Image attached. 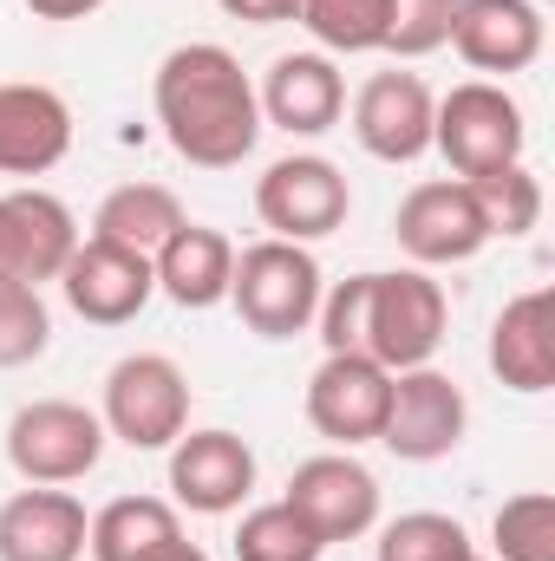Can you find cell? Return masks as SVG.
Instances as JSON below:
<instances>
[{
  "mask_svg": "<svg viewBox=\"0 0 555 561\" xmlns=\"http://www.w3.org/2000/svg\"><path fill=\"white\" fill-rule=\"evenodd\" d=\"M150 105H157V125H163L170 150L196 170H236L262 138L256 85H249L242 59L216 39H190V46L163 53Z\"/></svg>",
  "mask_w": 555,
  "mask_h": 561,
  "instance_id": "6da1fadb",
  "label": "cell"
},
{
  "mask_svg": "<svg viewBox=\"0 0 555 561\" xmlns=\"http://www.w3.org/2000/svg\"><path fill=\"white\" fill-rule=\"evenodd\" d=\"M451 327V300L424 268H393V275H366V327H360V353L380 359L386 373H412L431 366V353L444 346Z\"/></svg>",
  "mask_w": 555,
  "mask_h": 561,
  "instance_id": "7a4b0ae2",
  "label": "cell"
},
{
  "mask_svg": "<svg viewBox=\"0 0 555 561\" xmlns=\"http://www.w3.org/2000/svg\"><path fill=\"white\" fill-rule=\"evenodd\" d=\"M229 300L242 313L249 333L262 340H294L314 327L320 313V262L301 249V242H256L236 255V275H229Z\"/></svg>",
  "mask_w": 555,
  "mask_h": 561,
  "instance_id": "3957f363",
  "label": "cell"
},
{
  "mask_svg": "<svg viewBox=\"0 0 555 561\" xmlns=\"http://www.w3.org/2000/svg\"><path fill=\"white\" fill-rule=\"evenodd\" d=\"M523 105L490 85V79H464L438 99L431 112V150L457 170V176H484V170H503V163H523Z\"/></svg>",
  "mask_w": 555,
  "mask_h": 561,
  "instance_id": "277c9868",
  "label": "cell"
},
{
  "mask_svg": "<svg viewBox=\"0 0 555 561\" xmlns=\"http://www.w3.org/2000/svg\"><path fill=\"white\" fill-rule=\"evenodd\" d=\"M99 457H105V419L86 412L79 399H33L7 419V463L20 483L66 490L92 477Z\"/></svg>",
  "mask_w": 555,
  "mask_h": 561,
  "instance_id": "5b68a950",
  "label": "cell"
},
{
  "mask_svg": "<svg viewBox=\"0 0 555 561\" xmlns=\"http://www.w3.org/2000/svg\"><path fill=\"white\" fill-rule=\"evenodd\" d=\"M105 437L132 450H170L190 431V379L170 353H125L105 373Z\"/></svg>",
  "mask_w": 555,
  "mask_h": 561,
  "instance_id": "8992f818",
  "label": "cell"
},
{
  "mask_svg": "<svg viewBox=\"0 0 555 561\" xmlns=\"http://www.w3.org/2000/svg\"><path fill=\"white\" fill-rule=\"evenodd\" d=\"M347 209H353V190H347L340 163H327V157L294 150V157H275L256 176V216H262V229L275 242H301L307 249V242L333 236L347 222Z\"/></svg>",
  "mask_w": 555,
  "mask_h": 561,
  "instance_id": "52a82bcc",
  "label": "cell"
},
{
  "mask_svg": "<svg viewBox=\"0 0 555 561\" xmlns=\"http://www.w3.org/2000/svg\"><path fill=\"white\" fill-rule=\"evenodd\" d=\"M327 549L333 542H360L380 523V477L353 457V450H320L307 463H294L287 496H281Z\"/></svg>",
  "mask_w": 555,
  "mask_h": 561,
  "instance_id": "ba28073f",
  "label": "cell"
},
{
  "mask_svg": "<svg viewBox=\"0 0 555 561\" xmlns=\"http://www.w3.org/2000/svg\"><path fill=\"white\" fill-rule=\"evenodd\" d=\"M464 386L438 366H412V373H393V399H386V424H380V444L399 457V463H438L464 444Z\"/></svg>",
  "mask_w": 555,
  "mask_h": 561,
  "instance_id": "9c48e42d",
  "label": "cell"
},
{
  "mask_svg": "<svg viewBox=\"0 0 555 561\" xmlns=\"http://www.w3.org/2000/svg\"><path fill=\"white\" fill-rule=\"evenodd\" d=\"M393 236H399V249L412 255V268L471 262V255L490 242L484 209H477V196H471L464 176H431V183H418L412 196L399 203V216H393Z\"/></svg>",
  "mask_w": 555,
  "mask_h": 561,
  "instance_id": "30bf717a",
  "label": "cell"
},
{
  "mask_svg": "<svg viewBox=\"0 0 555 561\" xmlns=\"http://www.w3.org/2000/svg\"><path fill=\"white\" fill-rule=\"evenodd\" d=\"M386 399H393V373L366 353H327L307 379V424L353 450V444H373L380 424H386Z\"/></svg>",
  "mask_w": 555,
  "mask_h": 561,
  "instance_id": "8fae6325",
  "label": "cell"
},
{
  "mask_svg": "<svg viewBox=\"0 0 555 561\" xmlns=\"http://www.w3.org/2000/svg\"><path fill=\"white\" fill-rule=\"evenodd\" d=\"M59 287H66V307L92 327H125L138 320L157 294V275H150V255L138 249H118V242H99L86 236L72 249V262L59 268Z\"/></svg>",
  "mask_w": 555,
  "mask_h": 561,
  "instance_id": "7c38bea8",
  "label": "cell"
},
{
  "mask_svg": "<svg viewBox=\"0 0 555 561\" xmlns=\"http://www.w3.org/2000/svg\"><path fill=\"white\" fill-rule=\"evenodd\" d=\"M256 490V450L236 431H183L170 444V496L196 516H229Z\"/></svg>",
  "mask_w": 555,
  "mask_h": 561,
  "instance_id": "4fadbf2b",
  "label": "cell"
},
{
  "mask_svg": "<svg viewBox=\"0 0 555 561\" xmlns=\"http://www.w3.org/2000/svg\"><path fill=\"white\" fill-rule=\"evenodd\" d=\"M79 249V222L53 190H7L0 196V280H59Z\"/></svg>",
  "mask_w": 555,
  "mask_h": 561,
  "instance_id": "5bb4252c",
  "label": "cell"
},
{
  "mask_svg": "<svg viewBox=\"0 0 555 561\" xmlns=\"http://www.w3.org/2000/svg\"><path fill=\"white\" fill-rule=\"evenodd\" d=\"M431 85L418 72H373L353 99V138L380 163H418L431 150Z\"/></svg>",
  "mask_w": 555,
  "mask_h": 561,
  "instance_id": "9a60e30c",
  "label": "cell"
},
{
  "mask_svg": "<svg viewBox=\"0 0 555 561\" xmlns=\"http://www.w3.org/2000/svg\"><path fill=\"white\" fill-rule=\"evenodd\" d=\"M543 7L536 0H457V20H451V46L471 72H530L543 59Z\"/></svg>",
  "mask_w": 555,
  "mask_h": 561,
  "instance_id": "2e32d148",
  "label": "cell"
},
{
  "mask_svg": "<svg viewBox=\"0 0 555 561\" xmlns=\"http://www.w3.org/2000/svg\"><path fill=\"white\" fill-rule=\"evenodd\" d=\"M256 105H262V125H275L287 138H320L347 112V79L327 53H281L256 92Z\"/></svg>",
  "mask_w": 555,
  "mask_h": 561,
  "instance_id": "e0dca14e",
  "label": "cell"
},
{
  "mask_svg": "<svg viewBox=\"0 0 555 561\" xmlns=\"http://www.w3.org/2000/svg\"><path fill=\"white\" fill-rule=\"evenodd\" d=\"M86 529H92V516L72 490L26 483L0 503V561H79Z\"/></svg>",
  "mask_w": 555,
  "mask_h": 561,
  "instance_id": "ac0fdd59",
  "label": "cell"
},
{
  "mask_svg": "<svg viewBox=\"0 0 555 561\" xmlns=\"http://www.w3.org/2000/svg\"><path fill=\"white\" fill-rule=\"evenodd\" d=\"M72 150V105L53 85H0V176H46Z\"/></svg>",
  "mask_w": 555,
  "mask_h": 561,
  "instance_id": "d6986e66",
  "label": "cell"
},
{
  "mask_svg": "<svg viewBox=\"0 0 555 561\" xmlns=\"http://www.w3.org/2000/svg\"><path fill=\"white\" fill-rule=\"evenodd\" d=\"M490 373L510 392H550L555 386V294L530 287L517 300H503L497 327H490Z\"/></svg>",
  "mask_w": 555,
  "mask_h": 561,
  "instance_id": "ffe728a7",
  "label": "cell"
},
{
  "mask_svg": "<svg viewBox=\"0 0 555 561\" xmlns=\"http://www.w3.org/2000/svg\"><path fill=\"white\" fill-rule=\"evenodd\" d=\"M150 275H157V294H170L190 313L223 307L229 300V275H236V242L223 229H209V222H183L150 255Z\"/></svg>",
  "mask_w": 555,
  "mask_h": 561,
  "instance_id": "44dd1931",
  "label": "cell"
},
{
  "mask_svg": "<svg viewBox=\"0 0 555 561\" xmlns=\"http://www.w3.org/2000/svg\"><path fill=\"white\" fill-rule=\"evenodd\" d=\"M86 549H92V561H170L190 542H183L177 503H163V496H118V503H105L92 516Z\"/></svg>",
  "mask_w": 555,
  "mask_h": 561,
  "instance_id": "7402d4cb",
  "label": "cell"
},
{
  "mask_svg": "<svg viewBox=\"0 0 555 561\" xmlns=\"http://www.w3.org/2000/svg\"><path fill=\"white\" fill-rule=\"evenodd\" d=\"M183 222H190V216H183L177 190H163V183H118V190L99 203L92 236H99V242H118V249H138V255H157Z\"/></svg>",
  "mask_w": 555,
  "mask_h": 561,
  "instance_id": "603a6c76",
  "label": "cell"
},
{
  "mask_svg": "<svg viewBox=\"0 0 555 561\" xmlns=\"http://www.w3.org/2000/svg\"><path fill=\"white\" fill-rule=\"evenodd\" d=\"M464 183H471V196H477V209H484L490 242H497V236L517 242V236H530V229L543 222V183H536L530 163H503V170H484V176H464Z\"/></svg>",
  "mask_w": 555,
  "mask_h": 561,
  "instance_id": "cb8c5ba5",
  "label": "cell"
},
{
  "mask_svg": "<svg viewBox=\"0 0 555 561\" xmlns=\"http://www.w3.org/2000/svg\"><path fill=\"white\" fill-rule=\"evenodd\" d=\"M294 20L320 53H386V0H301Z\"/></svg>",
  "mask_w": 555,
  "mask_h": 561,
  "instance_id": "d4e9b609",
  "label": "cell"
},
{
  "mask_svg": "<svg viewBox=\"0 0 555 561\" xmlns=\"http://www.w3.org/2000/svg\"><path fill=\"white\" fill-rule=\"evenodd\" d=\"M236 561H320L327 556V542L287 510V503H262V510H249L242 523H236Z\"/></svg>",
  "mask_w": 555,
  "mask_h": 561,
  "instance_id": "484cf974",
  "label": "cell"
},
{
  "mask_svg": "<svg viewBox=\"0 0 555 561\" xmlns=\"http://www.w3.org/2000/svg\"><path fill=\"white\" fill-rule=\"evenodd\" d=\"M477 542L464 536L457 516H438V510H412L399 523L380 529V561H471Z\"/></svg>",
  "mask_w": 555,
  "mask_h": 561,
  "instance_id": "4316f807",
  "label": "cell"
},
{
  "mask_svg": "<svg viewBox=\"0 0 555 561\" xmlns=\"http://www.w3.org/2000/svg\"><path fill=\"white\" fill-rule=\"evenodd\" d=\"M497 561H555V496L550 490H523L497 510L490 523Z\"/></svg>",
  "mask_w": 555,
  "mask_h": 561,
  "instance_id": "83f0119b",
  "label": "cell"
},
{
  "mask_svg": "<svg viewBox=\"0 0 555 561\" xmlns=\"http://www.w3.org/2000/svg\"><path fill=\"white\" fill-rule=\"evenodd\" d=\"M53 346V313L39 300V287L26 280H0V373L33 366Z\"/></svg>",
  "mask_w": 555,
  "mask_h": 561,
  "instance_id": "f1b7e54d",
  "label": "cell"
},
{
  "mask_svg": "<svg viewBox=\"0 0 555 561\" xmlns=\"http://www.w3.org/2000/svg\"><path fill=\"white\" fill-rule=\"evenodd\" d=\"M451 20H457V0H386V53L424 59L451 46Z\"/></svg>",
  "mask_w": 555,
  "mask_h": 561,
  "instance_id": "f546056e",
  "label": "cell"
},
{
  "mask_svg": "<svg viewBox=\"0 0 555 561\" xmlns=\"http://www.w3.org/2000/svg\"><path fill=\"white\" fill-rule=\"evenodd\" d=\"M229 20H249V26H281L301 13V0H216Z\"/></svg>",
  "mask_w": 555,
  "mask_h": 561,
  "instance_id": "4dcf8cb0",
  "label": "cell"
},
{
  "mask_svg": "<svg viewBox=\"0 0 555 561\" xmlns=\"http://www.w3.org/2000/svg\"><path fill=\"white\" fill-rule=\"evenodd\" d=\"M105 0H26V13L33 20H86V13H99Z\"/></svg>",
  "mask_w": 555,
  "mask_h": 561,
  "instance_id": "1f68e13d",
  "label": "cell"
},
{
  "mask_svg": "<svg viewBox=\"0 0 555 561\" xmlns=\"http://www.w3.org/2000/svg\"><path fill=\"white\" fill-rule=\"evenodd\" d=\"M170 561H209V556H203V549H177Z\"/></svg>",
  "mask_w": 555,
  "mask_h": 561,
  "instance_id": "d6a6232c",
  "label": "cell"
},
{
  "mask_svg": "<svg viewBox=\"0 0 555 561\" xmlns=\"http://www.w3.org/2000/svg\"><path fill=\"white\" fill-rule=\"evenodd\" d=\"M471 561H484V556H471Z\"/></svg>",
  "mask_w": 555,
  "mask_h": 561,
  "instance_id": "836d02e7",
  "label": "cell"
}]
</instances>
